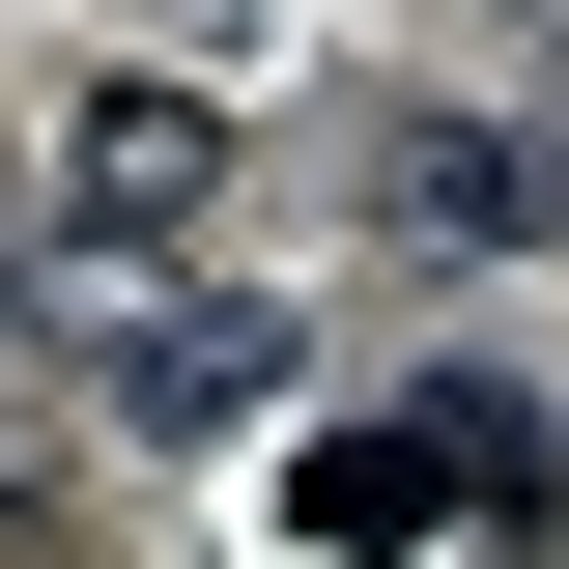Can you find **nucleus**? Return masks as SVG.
Instances as JSON below:
<instances>
[{"instance_id":"obj_2","label":"nucleus","mask_w":569,"mask_h":569,"mask_svg":"<svg viewBox=\"0 0 569 569\" xmlns=\"http://www.w3.org/2000/svg\"><path fill=\"white\" fill-rule=\"evenodd\" d=\"M200 228H228V114L200 86H86L29 142V257H200Z\"/></svg>"},{"instance_id":"obj_4","label":"nucleus","mask_w":569,"mask_h":569,"mask_svg":"<svg viewBox=\"0 0 569 569\" xmlns=\"http://www.w3.org/2000/svg\"><path fill=\"white\" fill-rule=\"evenodd\" d=\"M58 512H86V485H58V427H29V399H0V569H29V541H58Z\"/></svg>"},{"instance_id":"obj_1","label":"nucleus","mask_w":569,"mask_h":569,"mask_svg":"<svg viewBox=\"0 0 569 569\" xmlns=\"http://www.w3.org/2000/svg\"><path fill=\"white\" fill-rule=\"evenodd\" d=\"M569 456H541V399H485V370H456V399H399V427H313V456H284V541H427V512H541Z\"/></svg>"},{"instance_id":"obj_3","label":"nucleus","mask_w":569,"mask_h":569,"mask_svg":"<svg viewBox=\"0 0 569 569\" xmlns=\"http://www.w3.org/2000/svg\"><path fill=\"white\" fill-rule=\"evenodd\" d=\"M370 200H399V257H541L569 171H541V142H485V114H370Z\"/></svg>"},{"instance_id":"obj_5","label":"nucleus","mask_w":569,"mask_h":569,"mask_svg":"<svg viewBox=\"0 0 569 569\" xmlns=\"http://www.w3.org/2000/svg\"><path fill=\"white\" fill-rule=\"evenodd\" d=\"M512 29H569V0H512Z\"/></svg>"},{"instance_id":"obj_6","label":"nucleus","mask_w":569,"mask_h":569,"mask_svg":"<svg viewBox=\"0 0 569 569\" xmlns=\"http://www.w3.org/2000/svg\"><path fill=\"white\" fill-rule=\"evenodd\" d=\"M541 171H569V142H541Z\"/></svg>"}]
</instances>
